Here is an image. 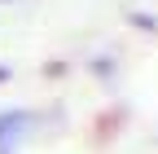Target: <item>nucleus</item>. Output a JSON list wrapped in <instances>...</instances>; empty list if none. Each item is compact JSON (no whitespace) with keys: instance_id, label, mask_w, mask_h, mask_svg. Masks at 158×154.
<instances>
[{"instance_id":"obj_1","label":"nucleus","mask_w":158,"mask_h":154,"mask_svg":"<svg viewBox=\"0 0 158 154\" xmlns=\"http://www.w3.org/2000/svg\"><path fill=\"white\" fill-rule=\"evenodd\" d=\"M31 128H35V114H27V110H5V114H0V150L9 154V145H13L18 137H27Z\"/></svg>"},{"instance_id":"obj_2","label":"nucleus","mask_w":158,"mask_h":154,"mask_svg":"<svg viewBox=\"0 0 158 154\" xmlns=\"http://www.w3.org/2000/svg\"><path fill=\"white\" fill-rule=\"evenodd\" d=\"M0 154H5V150H0Z\"/></svg>"}]
</instances>
